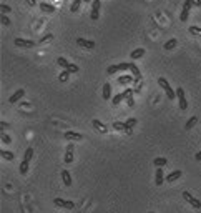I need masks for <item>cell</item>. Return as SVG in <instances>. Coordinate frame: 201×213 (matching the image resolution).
<instances>
[{
  "mask_svg": "<svg viewBox=\"0 0 201 213\" xmlns=\"http://www.w3.org/2000/svg\"><path fill=\"white\" fill-rule=\"evenodd\" d=\"M176 43H178V42H176V38H170V40L163 45V48H165V50H171V48L176 47Z\"/></svg>",
  "mask_w": 201,
  "mask_h": 213,
  "instance_id": "f1b7e54d",
  "label": "cell"
},
{
  "mask_svg": "<svg viewBox=\"0 0 201 213\" xmlns=\"http://www.w3.org/2000/svg\"><path fill=\"white\" fill-rule=\"evenodd\" d=\"M103 98L105 100L112 98V85H110V83H105L103 85Z\"/></svg>",
  "mask_w": 201,
  "mask_h": 213,
  "instance_id": "7402d4cb",
  "label": "cell"
},
{
  "mask_svg": "<svg viewBox=\"0 0 201 213\" xmlns=\"http://www.w3.org/2000/svg\"><path fill=\"white\" fill-rule=\"evenodd\" d=\"M32 157H33V148H30V147H28V148L25 150V153H23V160H27V162H30V160H32Z\"/></svg>",
  "mask_w": 201,
  "mask_h": 213,
  "instance_id": "1f68e13d",
  "label": "cell"
},
{
  "mask_svg": "<svg viewBox=\"0 0 201 213\" xmlns=\"http://www.w3.org/2000/svg\"><path fill=\"white\" fill-rule=\"evenodd\" d=\"M66 70H68L70 73H76V72H78L80 69H78V67H76L75 64H70V65H68V69H66Z\"/></svg>",
  "mask_w": 201,
  "mask_h": 213,
  "instance_id": "f35d334b",
  "label": "cell"
},
{
  "mask_svg": "<svg viewBox=\"0 0 201 213\" xmlns=\"http://www.w3.org/2000/svg\"><path fill=\"white\" fill-rule=\"evenodd\" d=\"M0 22H2V25H5V27L10 25V18H8L7 15H3V13H2V18H0Z\"/></svg>",
  "mask_w": 201,
  "mask_h": 213,
  "instance_id": "74e56055",
  "label": "cell"
},
{
  "mask_svg": "<svg viewBox=\"0 0 201 213\" xmlns=\"http://www.w3.org/2000/svg\"><path fill=\"white\" fill-rule=\"evenodd\" d=\"M166 163H168V160H166L165 157H156L155 160H153V165H155L156 168H163Z\"/></svg>",
  "mask_w": 201,
  "mask_h": 213,
  "instance_id": "ac0fdd59",
  "label": "cell"
},
{
  "mask_svg": "<svg viewBox=\"0 0 201 213\" xmlns=\"http://www.w3.org/2000/svg\"><path fill=\"white\" fill-rule=\"evenodd\" d=\"M125 123H126V133H128V135H131V132H133V127L136 125V118H128Z\"/></svg>",
  "mask_w": 201,
  "mask_h": 213,
  "instance_id": "603a6c76",
  "label": "cell"
},
{
  "mask_svg": "<svg viewBox=\"0 0 201 213\" xmlns=\"http://www.w3.org/2000/svg\"><path fill=\"white\" fill-rule=\"evenodd\" d=\"M165 182V175H163V168H156L155 172V183L158 187H161V183Z\"/></svg>",
  "mask_w": 201,
  "mask_h": 213,
  "instance_id": "4fadbf2b",
  "label": "cell"
},
{
  "mask_svg": "<svg viewBox=\"0 0 201 213\" xmlns=\"http://www.w3.org/2000/svg\"><path fill=\"white\" fill-rule=\"evenodd\" d=\"M15 45L20 47V48H32V47H35V42L25 40V38H15Z\"/></svg>",
  "mask_w": 201,
  "mask_h": 213,
  "instance_id": "52a82bcc",
  "label": "cell"
},
{
  "mask_svg": "<svg viewBox=\"0 0 201 213\" xmlns=\"http://www.w3.org/2000/svg\"><path fill=\"white\" fill-rule=\"evenodd\" d=\"M148 213H155V211H148Z\"/></svg>",
  "mask_w": 201,
  "mask_h": 213,
  "instance_id": "bcb514c9",
  "label": "cell"
},
{
  "mask_svg": "<svg viewBox=\"0 0 201 213\" xmlns=\"http://www.w3.org/2000/svg\"><path fill=\"white\" fill-rule=\"evenodd\" d=\"M28 163H30V162H27V160H22L20 167H18V170H20L22 175H27V173H28Z\"/></svg>",
  "mask_w": 201,
  "mask_h": 213,
  "instance_id": "4316f807",
  "label": "cell"
},
{
  "mask_svg": "<svg viewBox=\"0 0 201 213\" xmlns=\"http://www.w3.org/2000/svg\"><path fill=\"white\" fill-rule=\"evenodd\" d=\"M68 77H70V72H68V70H63V72L58 75V80H60V82H66V80H68Z\"/></svg>",
  "mask_w": 201,
  "mask_h": 213,
  "instance_id": "836d02e7",
  "label": "cell"
},
{
  "mask_svg": "<svg viewBox=\"0 0 201 213\" xmlns=\"http://www.w3.org/2000/svg\"><path fill=\"white\" fill-rule=\"evenodd\" d=\"M113 128L118 130V132H125L126 133V123L125 122H115L113 123Z\"/></svg>",
  "mask_w": 201,
  "mask_h": 213,
  "instance_id": "d4e9b609",
  "label": "cell"
},
{
  "mask_svg": "<svg viewBox=\"0 0 201 213\" xmlns=\"http://www.w3.org/2000/svg\"><path fill=\"white\" fill-rule=\"evenodd\" d=\"M181 177V170H175V172H171L168 177H166V182H170V183H173V182H176L178 178Z\"/></svg>",
  "mask_w": 201,
  "mask_h": 213,
  "instance_id": "ffe728a7",
  "label": "cell"
},
{
  "mask_svg": "<svg viewBox=\"0 0 201 213\" xmlns=\"http://www.w3.org/2000/svg\"><path fill=\"white\" fill-rule=\"evenodd\" d=\"M176 98H178V102H180V108L181 110L188 108V102H186V97H185V90L181 88V87L176 88Z\"/></svg>",
  "mask_w": 201,
  "mask_h": 213,
  "instance_id": "3957f363",
  "label": "cell"
},
{
  "mask_svg": "<svg viewBox=\"0 0 201 213\" xmlns=\"http://www.w3.org/2000/svg\"><path fill=\"white\" fill-rule=\"evenodd\" d=\"M27 3H28V5H30V7H33V5H35V0H27Z\"/></svg>",
  "mask_w": 201,
  "mask_h": 213,
  "instance_id": "7bdbcfd3",
  "label": "cell"
},
{
  "mask_svg": "<svg viewBox=\"0 0 201 213\" xmlns=\"http://www.w3.org/2000/svg\"><path fill=\"white\" fill-rule=\"evenodd\" d=\"M52 38H53V33H47V35H43L40 40H38V43H47V42H50Z\"/></svg>",
  "mask_w": 201,
  "mask_h": 213,
  "instance_id": "e575fe53",
  "label": "cell"
},
{
  "mask_svg": "<svg viewBox=\"0 0 201 213\" xmlns=\"http://www.w3.org/2000/svg\"><path fill=\"white\" fill-rule=\"evenodd\" d=\"M0 138H2V142L5 143V145H8V143H12V138L8 137L7 133H2V135H0Z\"/></svg>",
  "mask_w": 201,
  "mask_h": 213,
  "instance_id": "d590c367",
  "label": "cell"
},
{
  "mask_svg": "<svg viewBox=\"0 0 201 213\" xmlns=\"http://www.w3.org/2000/svg\"><path fill=\"white\" fill-rule=\"evenodd\" d=\"M183 198L186 201L190 203L191 206L193 208H196V210H198V208H201V201L198 200V198H194L193 195H191V193H188V192H183Z\"/></svg>",
  "mask_w": 201,
  "mask_h": 213,
  "instance_id": "277c9868",
  "label": "cell"
},
{
  "mask_svg": "<svg viewBox=\"0 0 201 213\" xmlns=\"http://www.w3.org/2000/svg\"><path fill=\"white\" fill-rule=\"evenodd\" d=\"M188 30H190V33H191V35H198V37H201V28L199 27H190L188 28Z\"/></svg>",
  "mask_w": 201,
  "mask_h": 213,
  "instance_id": "d6a6232c",
  "label": "cell"
},
{
  "mask_svg": "<svg viewBox=\"0 0 201 213\" xmlns=\"http://www.w3.org/2000/svg\"><path fill=\"white\" fill-rule=\"evenodd\" d=\"M123 100H125V95H123V92H121V93H118V95L113 97V98H112V103H113V105H120Z\"/></svg>",
  "mask_w": 201,
  "mask_h": 213,
  "instance_id": "83f0119b",
  "label": "cell"
},
{
  "mask_svg": "<svg viewBox=\"0 0 201 213\" xmlns=\"http://www.w3.org/2000/svg\"><path fill=\"white\" fill-rule=\"evenodd\" d=\"M145 55V48H135L131 53H130V57H131V60H136V59H141V57Z\"/></svg>",
  "mask_w": 201,
  "mask_h": 213,
  "instance_id": "d6986e66",
  "label": "cell"
},
{
  "mask_svg": "<svg viewBox=\"0 0 201 213\" xmlns=\"http://www.w3.org/2000/svg\"><path fill=\"white\" fill-rule=\"evenodd\" d=\"M82 2L83 0H73V2H71V5H70V12L71 13H76L80 10V5H82Z\"/></svg>",
  "mask_w": 201,
  "mask_h": 213,
  "instance_id": "cb8c5ba5",
  "label": "cell"
},
{
  "mask_svg": "<svg viewBox=\"0 0 201 213\" xmlns=\"http://www.w3.org/2000/svg\"><path fill=\"white\" fill-rule=\"evenodd\" d=\"M23 95H25V90H23V88H20V90H17L15 93H13V95L10 97V98H8V102H10V103H17V102L20 100Z\"/></svg>",
  "mask_w": 201,
  "mask_h": 213,
  "instance_id": "9a60e30c",
  "label": "cell"
},
{
  "mask_svg": "<svg viewBox=\"0 0 201 213\" xmlns=\"http://www.w3.org/2000/svg\"><path fill=\"white\" fill-rule=\"evenodd\" d=\"M57 64H58L60 67H63V69L66 70V69H68V65H70V62L66 60V59H63V57H58V59H57Z\"/></svg>",
  "mask_w": 201,
  "mask_h": 213,
  "instance_id": "f546056e",
  "label": "cell"
},
{
  "mask_svg": "<svg viewBox=\"0 0 201 213\" xmlns=\"http://www.w3.org/2000/svg\"><path fill=\"white\" fill-rule=\"evenodd\" d=\"M133 80H135V77H131V75H121V77H118V83L120 85H128V83H131Z\"/></svg>",
  "mask_w": 201,
  "mask_h": 213,
  "instance_id": "e0dca14e",
  "label": "cell"
},
{
  "mask_svg": "<svg viewBox=\"0 0 201 213\" xmlns=\"http://www.w3.org/2000/svg\"><path fill=\"white\" fill-rule=\"evenodd\" d=\"M191 2V5H194V7H201V0H190Z\"/></svg>",
  "mask_w": 201,
  "mask_h": 213,
  "instance_id": "60d3db41",
  "label": "cell"
},
{
  "mask_svg": "<svg viewBox=\"0 0 201 213\" xmlns=\"http://www.w3.org/2000/svg\"><path fill=\"white\" fill-rule=\"evenodd\" d=\"M62 180H63V183L66 187L71 185V175L68 173V170H62Z\"/></svg>",
  "mask_w": 201,
  "mask_h": 213,
  "instance_id": "44dd1931",
  "label": "cell"
},
{
  "mask_svg": "<svg viewBox=\"0 0 201 213\" xmlns=\"http://www.w3.org/2000/svg\"><path fill=\"white\" fill-rule=\"evenodd\" d=\"M130 72H131V75L135 77V82H140L141 80V73H140V69L135 65V62H131L130 64Z\"/></svg>",
  "mask_w": 201,
  "mask_h": 213,
  "instance_id": "5bb4252c",
  "label": "cell"
},
{
  "mask_svg": "<svg viewBox=\"0 0 201 213\" xmlns=\"http://www.w3.org/2000/svg\"><path fill=\"white\" fill-rule=\"evenodd\" d=\"M0 155H2L3 160H8V162H12V160L15 158V155H13L12 152H8V150H2V152H0Z\"/></svg>",
  "mask_w": 201,
  "mask_h": 213,
  "instance_id": "484cf974",
  "label": "cell"
},
{
  "mask_svg": "<svg viewBox=\"0 0 201 213\" xmlns=\"http://www.w3.org/2000/svg\"><path fill=\"white\" fill-rule=\"evenodd\" d=\"M83 2H92V0H83Z\"/></svg>",
  "mask_w": 201,
  "mask_h": 213,
  "instance_id": "f6af8a7d",
  "label": "cell"
},
{
  "mask_svg": "<svg viewBox=\"0 0 201 213\" xmlns=\"http://www.w3.org/2000/svg\"><path fill=\"white\" fill-rule=\"evenodd\" d=\"M76 43H78L82 48H87V50L95 48V42L93 40H87V38H76Z\"/></svg>",
  "mask_w": 201,
  "mask_h": 213,
  "instance_id": "ba28073f",
  "label": "cell"
},
{
  "mask_svg": "<svg viewBox=\"0 0 201 213\" xmlns=\"http://www.w3.org/2000/svg\"><path fill=\"white\" fill-rule=\"evenodd\" d=\"M193 7L191 5V2L190 0H186V2L183 3V10H181V15H180V20L181 22H186L188 20V17H190V8Z\"/></svg>",
  "mask_w": 201,
  "mask_h": 213,
  "instance_id": "8992f818",
  "label": "cell"
},
{
  "mask_svg": "<svg viewBox=\"0 0 201 213\" xmlns=\"http://www.w3.org/2000/svg\"><path fill=\"white\" fill-rule=\"evenodd\" d=\"M126 102H128V107H135V98H133V95H131V97H128Z\"/></svg>",
  "mask_w": 201,
  "mask_h": 213,
  "instance_id": "ab89813d",
  "label": "cell"
},
{
  "mask_svg": "<svg viewBox=\"0 0 201 213\" xmlns=\"http://www.w3.org/2000/svg\"><path fill=\"white\" fill-rule=\"evenodd\" d=\"M92 125H93L95 130H98L100 133H107V132H108V127H107V125H105L103 122H100V120H97V118L92 122Z\"/></svg>",
  "mask_w": 201,
  "mask_h": 213,
  "instance_id": "8fae6325",
  "label": "cell"
},
{
  "mask_svg": "<svg viewBox=\"0 0 201 213\" xmlns=\"http://www.w3.org/2000/svg\"><path fill=\"white\" fill-rule=\"evenodd\" d=\"M55 205L60 208H68V210H73L75 208L73 201H66V200H62V198H55Z\"/></svg>",
  "mask_w": 201,
  "mask_h": 213,
  "instance_id": "9c48e42d",
  "label": "cell"
},
{
  "mask_svg": "<svg viewBox=\"0 0 201 213\" xmlns=\"http://www.w3.org/2000/svg\"><path fill=\"white\" fill-rule=\"evenodd\" d=\"M158 85L161 87V88L165 90V93H166V97H168L170 100H175V97H176V92L171 88V85L168 83V80L166 78H163V77H160V78H158Z\"/></svg>",
  "mask_w": 201,
  "mask_h": 213,
  "instance_id": "6da1fadb",
  "label": "cell"
},
{
  "mask_svg": "<svg viewBox=\"0 0 201 213\" xmlns=\"http://www.w3.org/2000/svg\"><path fill=\"white\" fill-rule=\"evenodd\" d=\"M194 158L198 160V162H201V152H198V153H196V155H194Z\"/></svg>",
  "mask_w": 201,
  "mask_h": 213,
  "instance_id": "ee69618b",
  "label": "cell"
},
{
  "mask_svg": "<svg viewBox=\"0 0 201 213\" xmlns=\"http://www.w3.org/2000/svg\"><path fill=\"white\" fill-rule=\"evenodd\" d=\"M63 137H65L66 140H70V142H75V140H82L83 135H82V133H76V132H65Z\"/></svg>",
  "mask_w": 201,
  "mask_h": 213,
  "instance_id": "7c38bea8",
  "label": "cell"
},
{
  "mask_svg": "<svg viewBox=\"0 0 201 213\" xmlns=\"http://www.w3.org/2000/svg\"><path fill=\"white\" fill-rule=\"evenodd\" d=\"M100 8H102V2H100V0H93V2H92V13H90L92 20H98Z\"/></svg>",
  "mask_w": 201,
  "mask_h": 213,
  "instance_id": "5b68a950",
  "label": "cell"
},
{
  "mask_svg": "<svg viewBox=\"0 0 201 213\" xmlns=\"http://www.w3.org/2000/svg\"><path fill=\"white\" fill-rule=\"evenodd\" d=\"M40 10L43 12V13H55V5H50V3H45V2H42L40 3Z\"/></svg>",
  "mask_w": 201,
  "mask_h": 213,
  "instance_id": "2e32d148",
  "label": "cell"
},
{
  "mask_svg": "<svg viewBox=\"0 0 201 213\" xmlns=\"http://www.w3.org/2000/svg\"><path fill=\"white\" fill-rule=\"evenodd\" d=\"M10 10H12V8L8 7V5H5V3H2V5H0V12H2L3 15H5V13H10Z\"/></svg>",
  "mask_w": 201,
  "mask_h": 213,
  "instance_id": "8d00e7d4",
  "label": "cell"
},
{
  "mask_svg": "<svg viewBox=\"0 0 201 213\" xmlns=\"http://www.w3.org/2000/svg\"><path fill=\"white\" fill-rule=\"evenodd\" d=\"M73 150H75V147H73V143H68V147H66V152H65V163H70L73 162Z\"/></svg>",
  "mask_w": 201,
  "mask_h": 213,
  "instance_id": "30bf717a",
  "label": "cell"
},
{
  "mask_svg": "<svg viewBox=\"0 0 201 213\" xmlns=\"http://www.w3.org/2000/svg\"><path fill=\"white\" fill-rule=\"evenodd\" d=\"M196 122H198V117H191L188 122H186V125H185V128L186 130H190V128H193L194 125H196Z\"/></svg>",
  "mask_w": 201,
  "mask_h": 213,
  "instance_id": "4dcf8cb0",
  "label": "cell"
},
{
  "mask_svg": "<svg viewBox=\"0 0 201 213\" xmlns=\"http://www.w3.org/2000/svg\"><path fill=\"white\" fill-rule=\"evenodd\" d=\"M123 70H130V64L121 62V64H116V65H110L107 69V73L113 75V73H116V72H123Z\"/></svg>",
  "mask_w": 201,
  "mask_h": 213,
  "instance_id": "7a4b0ae2",
  "label": "cell"
},
{
  "mask_svg": "<svg viewBox=\"0 0 201 213\" xmlns=\"http://www.w3.org/2000/svg\"><path fill=\"white\" fill-rule=\"evenodd\" d=\"M8 127H10V125H8L7 122H0V128H2V130H7Z\"/></svg>",
  "mask_w": 201,
  "mask_h": 213,
  "instance_id": "b9f144b4",
  "label": "cell"
}]
</instances>
